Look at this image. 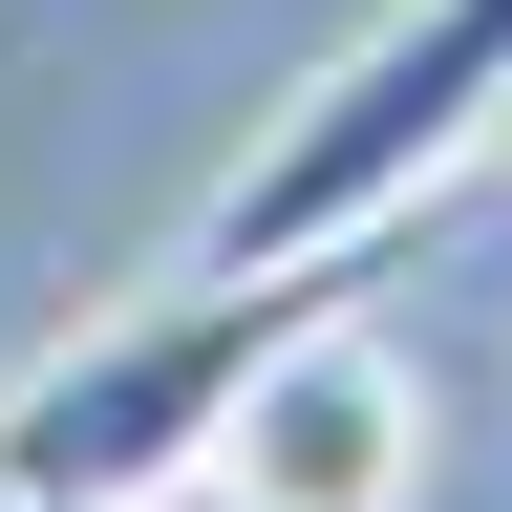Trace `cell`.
<instances>
[{
  "mask_svg": "<svg viewBox=\"0 0 512 512\" xmlns=\"http://www.w3.org/2000/svg\"><path fill=\"white\" fill-rule=\"evenodd\" d=\"M470 150H512V0H384L342 64H299V107L235 150L192 256H235V278H363Z\"/></svg>",
  "mask_w": 512,
  "mask_h": 512,
  "instance_id": "1",
  "label": "cell"
},
{
  "mask_svg": "<svg viewBox=\"0 0 512 512\" xmlns=\"http://www.w3.org/2000/svg\"><path fill=\"white\" fill-rule=\"evenodd\" d=\"M320 299H363V278H235V256H171L128 320H86V342H43L22 384H0V491H43V512H171V491H214L235 384L278 363Z\"/></svg>",
  "mask_w": 512,
  "mask_h": 512,
  "instance_id": "2",
  "label": "cell"
},
{
  "mask_svg": "<svg viewBox=\"0 0 512 512\" xmlns=\"http://www.w3.org/2000/svg\"><path fill=\"white\" fill-rule=\"evenodd\" d=\"M427 448H448L427 363L384 342L363 299H320L299 342L235 384V427H214V491H235V512H406V491H427Z\"/></svg>",
  "mask_w": 512,
  "mask_h": 512,
  "instance_id": "3",
  "label": "cell"
},
{
  "mask_svg": "<svg viewBox=\"0 0 512 512\" xmlns=\"http://www.w3.org/2000/svg\"><path fill=\"white\" fill-rule=\"evenodd\" d=\"M0 512H43V491H0Z\"/></svg>",
  "mask_w": 512,
  "mask_h": 512,
  "instance_id": "4",
  "label": "cell"
}]
</instances>
